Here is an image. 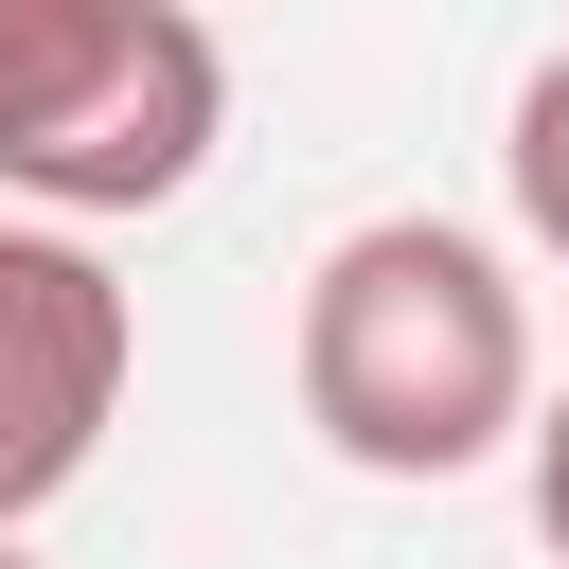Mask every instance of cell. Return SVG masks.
<instances>
[{
    "mask_svg": "<svg viewBox=\"0 0 569 569\" xmlns=\"http://www.w3.org/2000/svg\"><path fill=\"white\" fill-rule=\"evenodd\" d=\"M302 427L356 480H462L533 427V302L462 213H373L302 284Z\"/></svg>",
    "mask_w": 569,
    "mask_h": 569,
    "instance_id": "cell-1",
    "label": "cell"
},
{
    "mask_svg": "<svg viewBox=\"0 0 569 569\" xmlns=\"http://www.w3.org/2000/svg\"><path fill=\"white\" fill-rule=\"evenodd\" d=\"M231 124V53L178 0H0V196L160 213Z\"/></svg>",
    "mask_w": 569,
    "mask_h": 569,
    "instance_id": "cell-2",
    "label": "cell"
},
{
    "mask_svg": "<svg viewBox=\"0 0 569 569\" xmlns=\"http://www.w3.org/2000/svg\"><path fill=\"white\" fill-rule=\"evenodd\" d=\"M124 373H142V302H124V267H107L89 231L0 213V533L53 516V498L107 462Z\"/></svg>",
    "mask_w": 569,
    "mask_h": 569,
    "instance_id": "cell-3",
    "label": "cell"
},
{
    "mask_svg": "<svg viewBox=\"0 0 569 569\" xmlns=\"http://www.w3.org/2000/svg\"><path fill=\"white\" fill-rule=\"evenodd\" d=\"M498 178H516V231L569 267V53L516 71V124H498Z\"/></svg>",
    "mask_w": 569,
    "mask_h": 569,
    "instance_id": "cell-4",
    "label": "cell"
},
{
    "mask_svg": "<svg viewBox=\"0 0 569 569\" xmlns=\"http://www.w3.org/2000/svg\"><path fill=\"white\" fill-rule=\"evenodd\" d=\"M516 445H533V533L569 551V391H533V427H516Z\"/></svg>",
    "mask_w": 569,
    "mask_h": 569,
    "instance_id": "cell-5",
    "label": "cell"
},
{
    "mask_svg": "<svg viewBox=\"0 0 569 569\" xmlns=\"http://www.w3.org/2000/svg\"><path fill=\"white\" fill-rule=\"evenodd\" d=\"M0 569H36V551H18V533H0Z\"/></svg>",
    "mask_w": 569,
    "mask_h": 569,
    "instance_id": "cell-6",
    "label": "cell"
}]
</instances>
